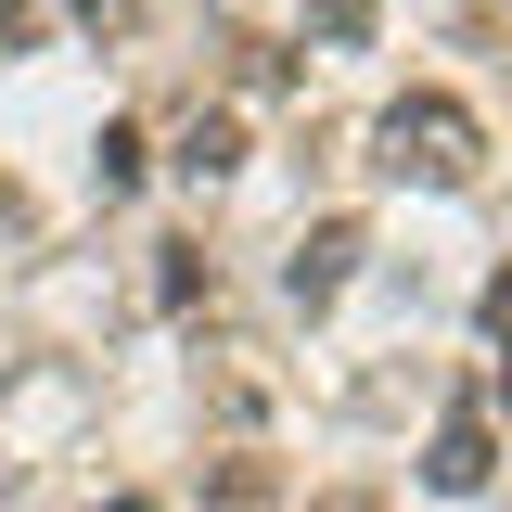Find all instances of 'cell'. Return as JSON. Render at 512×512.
<instances>
[{
    "label": "cell",
    "instance_id": "1",
    "mask_svg": "<svg viewBox=\"0 0 512 512\" xmlns=\"http://www.w3.org/2000/svg\"><path fill=\"white\" fill-rule=\"evenodd\" d=\"M474 154H487V128L461 116V103H448V90H410V103H397V116H384V180H436V192H461L474 180Z\"/></svg>",
    "mask_w": 512,
    "mask_h": 512
},
{
    "label": "cell",
    "instance_id": "2",
    "mask_svg": "<svg viewBox=\"0 0 512 512\" xmlns=\"http://www.w3.org/2000/svg\"><path fill=\"white\" fill-rule=\"evenodd\" d=\"M346 269H359V218H320L308 244L282 256V295H295V308H333V295H346Z\"/></svg>",
    "mask_w": 512,
    "mask_h": 512
},
{
    "label": "cell",
    "instance_id": "10",
    "mask_svg": "<svg viewBox=\"0 0 512 512\" xmlns=\"http://www.w3.org/2000/svg\"><path fill=\"white\" fill-rule=\"evenodd\" d=\"M320 512H372V487H333V500H320Z\"/></svg>",
    "mask_w": 512,
    "mask_h": 512
},
{
    "label": "cell",
    "instance_id": "7",
    "mask_svg": "<svg viewBox=\"0 0 512 512\" xmlns=\"http://www.w3.org/2000/svg\"><path fill=\"white\" fill-rule=\"evenodd\" d=\"M154 295H167V308H192V295H205V256H192V244H167V269H154Z\"/></svg>",
    "mask_w": 512,
    "mask_h": 512
},
{
    "label": "cell",
    "instance_id": "5",
    "mask_svg": "<svg viewBox=\"0 0 512 512\" xmlns=\"http://www.w3.org/2000/svg\"><path fill=\"white\" fill-rule=\"evenodd\" d=\"M90 180H103V192L141 180V128H103V141H90Z\"/></svg>",
    "mask_w": 512,
    "mask_h": 512
},
{
    "label": "cell",
    "instance_id": "12",
    "mask_svg": "<svg viewBox=\"0 0 512 512\" xmlns=\"http://www.w3.org/2000/svg\"><path fill=\"white\" fill-rule=\"evenodd\" d=\"M487 397H500V410H512V359H500V384H487Z\"/></svg>",
    "mask_w": 512,
    "mask_h": 512
},
{
    "label": "cell",
    "instance_id": "8",
    "mask_svg": "<svg viewBox=\"0 0 512 512\" xmlns=\"http://www.w3.org/2000/svg\"><path fill=\"white\" fill-rule=\"evenodd\" d=\"M487 333H500V346H512V269H500V282H487Z\"/></svg>",
    "mask_w": 512,
    "mask_h": 512
},
{
    "label": "cell",
    "instance_id": "3",
    "mask_svg": "<svg viewBox=\"0 0 512 512\" xmlns=\"http://www.w3.org/2000/svg\"><path fill=\"white\" fill-rule=\"evenodd\" d=\"M487 474H500V436H487V410L436 423V448H423V487H436V500H474Z\"/></svg>",
    "mask_w": 512,
    "mask_h": 512
},
{
    "label": "cell",
    "instance_id": "9",
    "mask_svg": "<svg viewBox=\"0 0 512 512\" xmlns=\"http://www.w3.org/2000/svg\"><path fill=\"white\" fill-rule=\"evenodd\" d=\"M13 218H26V192H13V167H0V231H13Z\"/></svg>",
    "mask_w": 512,
    "mask_h": 512
},
{
    "label": "cell",
    "instance_id": "11",
    "mask_svg": "<svg viewBox=\"0 0 512 512\" xmlns=\"http://www.w3.org/2000/svg\"><path fill=\"white\" fill-rule=\"evenodd\" d=\"M77 13H90V26H116V13H128V0H77Z\"/></svg>",
    "mask_w": 512,
    "mask_h": 512
},
{
    "label": "cell",
    "instance_id": "6",
    "mask_svg": "<svg viewBox=\"0 0 512 512\" xmlns=\"http://www.w3.org/2000/svg\"><path fill=\"white\" fill-rule=\"evenodd\" d=\"M308 26L333 39V52H359V39H372V0H308Z\"/></svg>",
    "mask_w": 512,
    "mask_h": 512
},
{
    "label": "cell",
    "instance_id": "4",
    "mask_svg": "<svg viewBox=\"0 0 512 512\" xmlns=\"http://www.w3.org/2000/svg\"><path fill=\"white\" fill-rule=\"evenodd\" d=\"M231 167H244V116H231V103H205V116L180 128V180H231Z\"/></svg>",
    "mask_w": 512,
    "mask_h": 512
}]
</instances>
